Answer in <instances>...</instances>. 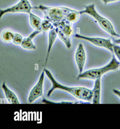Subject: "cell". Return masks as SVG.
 Masks as SVG:
<instances>
[{
    "instance_id": "obj_1",
    "label": "cell",
    "mask_w": 120,
    "mask_h": 129,
    "mask_svg": "<svg viewBox=\"0 0 120 129\" xmlns=\"http://www.w3.org/2000/svg\"><path fill=\"white\" fill-rule=\"evenodd\" d=\"M45 72L52 83V86L48 92V96H50L56 89H59L68 92L78 99L90 102L93 98V90L84 86L69 87L63 85L55 80L51 72L45 69Z\"/></svg>"
},
{
    "instance_id": "obj_2",
    "label": "cell",
    "mask_w": 120,
    "mask_h": 129,
    "mask_svg": "<svg viewBox=\"0 0 120 129\" xmlns=\"http://www.w3.org/2000/svg\"><path fill=\"white\" fill-rule=\"evenodd\" d=\"M80 15L85 14L93 18L98 23L100 27L112 37L119 38V35L115 30L112 22L108 19L102 16L96 10L94 4L86 6L84 10L79 12Z\"/></svg>"
},
{
    "instance_id": "obj_3",
    "label": "cell",
    "mask_w": 120,
    "mask_h": 129,
    "mask_svg": "<svg viewBox=\"0 0 120 129\" xmlns=\"http://www.w3.org/2000/svg\"><path fill=\"white\" fill-rule=\"evenodd\" d=\"M33 9L42 11L44 18L51 22L55 28L59 22L65 19L66 15L71 9L64 7H47L40 5L34 7Z\"/></svg>"
},
{
    "instance_id": "obj_4",
    "label": "cell",
    "mask_w": 120,
    "mask_h": 129,
    "mask_svg": "<svg viewBox=\"0 0 120 129\" xmlns=\"http://www.w3.org/2000/svg\"><path fill=\"white\" fill-rule=\"evenodd\" d=\"M120 67V62L115 58L114 54L111 59L107 64L100 68L87 70L79 74L78 79H87L96 80L101 78L103 75L111 71L116 70Z\"/></svg>"
},
{
    "instance_id": "obj_5",
    "label": "cell",
    "mask_w": 120,
    "mask_h": 129,
    "mask_svg": "<svg viewBox=\"0 0 120 129\" xmlns=\"http://www.w3.org/2000/svg\"><path fill=\"white\" fill-rule=\"evenodd\" d=\"M75 37L77 39L83 40L89 42L98 47L108 50L113 54V44L109 38H106L100 37H91L85 36L79 34H76Z\"/></svg>"
},
{
    "instance_id": "obj_6",
    "label": "cell",
    "mask_w": 120,
    "mask_h": 129,
    "mask_svg": "<svg viewBox=\"0 0 120 129\" xmlns=\"http://www.w3.org/2000/svg\"><path fill=\"white\" fill-rule=\"evenodd\" d=\"M33 9L28 0H20L16 4L11 7L0 10V18L8 13H23L29 14Z\"/></svg>"
},
{
    "instance_id": "obj_7",
    "label": "cell",
    "mask_w": 120,
    "mask_h": 129,
    "mask_svg": "<svg viewBox=\"0 0 120 129\" xmlns=\"http://www.w3.org/2000/svg\"><path fill=\"white\" fill-rule=\"evenodd\" d=\"M45 71L44 70L40 75L38 81L29 93L28 102L31 103L43 95V84L44 80Z\"/></svg>"
},
{
    "instance_id": "obj_8",
    "label": "cell",
    "mask_w": 120,
    "mask_h": 129,
    "mask_svg": "<svg viewBox=\"0 0 120 129\" xmlns=\"http://www.w3.org/2000/svg\"><path fill=\"white\" fill-rule=\"evenodd\" d=\"M86 53L84 45L79 43L78 45L75 54V60L78 69L79 74L83 72L86 61Z\"/></svg>"
},
{
    "instance_id": "obj_9",
    "label": "cell",
    "mask_w": 120,
    "mask_h": 129,
    "mask_svg": "<svg viewBox=\"0 0 120 129\" xmlns=\"http://www.w3.org/2000/svg\"><path fill=\"white\" fill-rule=\"evenodd\" d=\"M101 78L95 80L93 89V98L92 102L93 104L100 103L101 89Z\"/></svg>"
},
{
    "instance_id": "obj_10",
    "label": "cell",
    "mask_w": 120,
    "mask_h": 129,
    "mask_svg": "<svg viewBox=\"0 0 120 129\" xmlns=\"http://www.w3.org/2000/svg\"><path fill=\"white\" fill-rule=\"evenodd\" d=\"M56 27L58 28L63 33L69 37H70L74 33L72 23L65 19H63L59 22Z\"/></svg>"
},
{
    "instance_id": "obj_11",
    "label": "cell",
    "mask_w": 120,
    "mask_h": 129,
    "mask_svg": "<svg viewBox=\"0 0 120 129\" xmlns=\"http://www.w3.org/2000/svg\"><path fill=\"white\" fill-rule=\"evenodd\" d=\"M41 31L36 30L32 32L26 38H24L21 44V46L23 49L28 50H35L36 47L34 45L32 40Z\"/></svg>"
},
{
    "instance_id": "obj_12",
    "label": "cell",
    "mask_w": 120,
    "mask_h": 129,
    "mask_svg": "<svg viewBox=\"0 0 120 129\" xmlns=\"http://www.w3.org/2000/svg\"><path fill=\"white\" fill-rule=\"evenodd\" d=\"M2 87L4 92L5 96L9 103L12 104H19V100L16 94L7 87L5 82L2 84Z\"/></svg>"
},
{
    "instance_id": "obj_13",
    "label": "cell",
    "mask_w": 120,
    "mask_h": 129,
    "mask_svg": "<svg viewBox=\"0 0 120 129\" xmlns=\"http://www.w3.org/2000/svg\"><path fill=\"white\" fill-rule=\"evenodd\" d=\"M57 36V34L55 28L49 31L48 35V47L47 56H46V60H45V64H46L47 62L48 57L50 53L51 50L53 45L56 41Z\"/></svg>"
},
{
    "instance_id": "obj_14",
    "label": "cell",
    "mask_w": 120,
    "mask_h": 129,
    "mask_svg": "<svg viewBox=\"0 0 120 129\" xmlns=\"http://www.w3.org/2000/svg\"><path fill=\"white\" fill-rule=\"evenodd\" d=\"M29 15V22L31 26L36 30L42 31L41 24L42 20L34 14L30 13Z\"/></svg>"
},
{
    "instance_id": "obj_15",
    "label": "cell",
    "mask_w": 120,
    "mask_h": 129,
    "mask_svg": "<svg viewBox=\"0 0 120 129\" xmlns=\"http://www.w3.org/2000/svg\"><path fill=\"white\" fill-rule=\"evenodd\" d=\"M15 33L10 29H6L3 31L1 35V38L5 43H10L12 41Z\"/></svg>"
},
{
    "instance_id": "obj_16",
    "label": "cell",
    "mask_w": 120,
    "mask_h": 129,
    "mask_svg": "<svg viewBox=\"0 0 120 129\" xmlns=\"http://www.w3.org/2000/svg\"><path fill=\"white\" fill-rule=\"evenodd\" d=\"M80 15L79 12L71 9L66 15L65 19L72 23L76 22L79 19Z\"/></svg>"
},
{
    "instance_id": "obj_17",
    "label": "cell",
    "mask_w": 120,
    "mask_h": 129,
    "mask_svg": "<svg viewBox=\"0 0 120 129\" xmlns=\"http://www.w3.org/2000/svg\"><path fill=\"white\" fill-rule=\"evenodd\" d=\"M57 34V36L62 42L65 45L68 49H69L71 47V41L70 37L66 36L64 33H63L58 28H55Z\"/></svg>"
},
{
    "instance_id": "obj_18",
    "label": "cell",
    "mask_w": 120,
    "mask_h": 129,
    "mask_svg": "<svg viewBox=\"0 0 120 129\" xmlns=\"http://www.w3.org/2000/svg\"><path fill=\"white\" fill-rule=\"evenodd\" d=\"M54 26L51 22L45 19L42 20L41 24V30L43 31H49L54 28Z\"/></svg>"
},
{
    "instance_id": "obj_19",
    "label": "cell",
    "mask_w": 120,
    "mask_h": 129,
    "mask_svg": "<svg viewBox=\"0 0 120 129\" xmlns=\"http://www.w3.org/2000/svg\"><path fill=\"white\" fill-rule=\"evenodd\" d=\"M23 39V37L21 35L18 33H15L12 42L16 45H21Z\"/></svg>"
},
{
    "instance_id": "obj_20",
    "label": "cell",
    "mask_w": 120,
    "mask_h": 129,
    "mask_svg": "<svg viewBox=\"0 0 120 129\" xmlns=\"http://www.w3.org/2000/svg\"><path fill=\"white\" fill-rule=\"evenodd\" d=\"M113 53L120 61V46L117 44H114L113 46Z\"/></svg>"
},
{
    "instance_id": "obj_21",
    "label": "cell",
    "mask_w": 120,
    "mask_h": 129,
    "mask_svg": "<svg viewBox=\"0 0 120 129\" xmlns=\"http://www.w3.org/2000/svg\"><path fill=\"white\" fill-rule=\"evenodd\" d=\"M101 1L104 4L106 5V4H109L117 2L119 0H101Z\"/></svg>"
},
{
    "instance_id": "obj_22",
    "label": "cell",
    "mask_w": 120,
    "mask_h": 129,
    "mask_svg": "<svg viewBox=\"0 0 120 129\" xmlns=\"http://www.w3.org/2000/svg\"><path fill=\"white\" fill-rule=\"evenodd\" d=\"M112 92L120 99V90L114 89H112Z\"/></svg>"
},
{
    "instance_id": "obj_23",
    "label": "cell",
    "mask_w": 120,
    "mask_h": 129,
    "mask_svg": "<svg viewBox=\"0 0 120 129\" xmlns=\"http://www.w3.org/2000/svg\"><path fill=\"white\" fill-rule=\"evenodd\" d=\"M113 41L115 44H120V37L118 39H113Z\"/></svg>"
}]
</instances>
